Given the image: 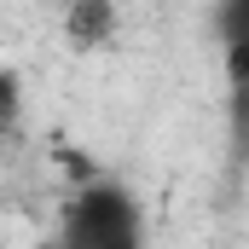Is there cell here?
<instances>
[{
	"instance_id": "obj_2",
	"label": "cell",
	"mask_w": 249,
	"mask_h": 249,
	"mask_svg": "<svg viewBox=\"0 0 249 249\" xmlns=\"http://www.w3.org/2000/svg\"><path fill=\"white\" fill-rule=\"evenodd\" d=\"M64 41L70 47H81V53H93V47H110L116 41V29H122V12L110 6V0H70L58 18Z\"/></svg>"
},
{
	"instance_id": "obj_1",
	"label": "cell",
	"mask_w": 249,
	"mask_h": 249,
	"mask_svg": "<svg viewBox=\"0 0 249 249\" xmlns=\"http://www.w3.org/2000/svg\"><path fill=\"white\" fill-rule=\"evenodd\" d=\"M53 238L64 249H151L145 209L122 180H87L64 203V220Z\"/></svg>"
},
{
	"instance_id": "obj_6",
	"label": "cell",
	"mask_w": 249,
	"mask_h": 249,
	"mask_svg": "<svg viewBox=\"0 0 249 249\" xmlns=\"http://www.w3.org/2000/svg\"><path fill=\"white\" fill-rule=\"evenodd\" d=\"M35 249H64V244H58V238H41V244H35Z\"/></svg>"
},
{
	"instance_id": "obj_4",
	"label": "cell",
	"mask_w": 249,
	"mask_h": 249,
	"mask_svg": "<svg viewBox=\"0 0 249 249\" xmlns=\"http://www.w3.org/2000/svg\"><path fill=\"white\" fill-rule=\"evenodd\" d=\"M220 47H232V41H249V0H232V6H220Z\"/></svg>"
},
{
	"instance_id": "obj_5",
	"label": "cell",
	"mask_w": 249,
	"mask_h": 249,
	"mask_svg": "<svg viewBox=\"0 0 249 249\" xmlns=\"http://www.w3.org/2000/svg\"><path fill=\"white\" fill-rule=\"evenodd\" d=\"M226 81L249 99V41H232V47H226Z\"/></svg>"
},
{
	"instance_id": "obj_3",
	"label": "cell",
	"mask_w": 249,
	"mask_h": 249,
	"mask_svg": "<svg viewBox=\"0 0 249 249\" xmlns=\"http://www.w3.org/2000/svg\"><path fill=\"white\" fill-rule=\"evenodd\" d=\"M29 116V93H23V75L12 70V64H0V139L6 133H18Z\"/></svg>"
}]
</instances>
